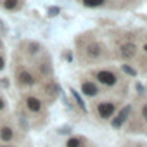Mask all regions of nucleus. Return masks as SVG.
<instances>
[{
    "instance_id": "nucleus-1",
    "label": "nucleus",
    "mask_w": 147,
    "mask_h": 147,
    "mask_svg": "<svg viewBox=\"0 0 147 147\" xmlns=\"http://www.w3.org/2000/svg\"><path fill=\"white\" fill-rule=\"evenodd\" d=\"M114 104L113 102H100L99 106H97V113H99V116L100 118H104V119H107V118H111L113 114H114Z\"/></svg>"
},
{
    "instance_id": "nucleus-2",
    "label": "nucleus",
    "mask_w": 147,
    "mask_h": 147,
    "mask_svg": "<svg viewBox=\"0 0 147 147\" xmlns=\"http://www.w3.org/2000/svg\"><path fill=\"white\" fill-rule=\"evenodd\" d=\"M97 80L100 83L107 85V87L116 85V75H114V73H111V71H99L97 73Z\"/></svg>"
},
{
    "instance_id": "nucleus-3",
    "label": "nucleus",
    "mask_w": 147,
    "mask_h": 147,
    "mask_svg": "<svg viewBox=\"0 0 147 147\" xmlns=\"http://www.w3.org/2000/svg\"><path fill=\"white\" fill-rule=\"evenodd\" d=\"M135 52H137V47H135L133 43H125V45H121V49H119V54H121L123 59H130V57H133Z\"/></svg>"
},
{
    "instance_id": "nucleus-4",
    "label": "nucleus",
    "mask_w": 147,
    "mask_h": 147,
    "mask_svg": "<svg viewBox=\"0 0 147 147\" xmlns=\"http://www.w3.org/2000/svg\"><path fill=\"white\" fill-rule=\"evenodd\" d=\"M128 114H130V106H126V107H125V109H123V111H121V113L114 118V119H113V126H114V128H119V126L126 121Z\"/></svg>"
},
{
    "instance_id": "nucleus-5",
    "label": "nucleus",
    "mask_w": 147,
    "mask_h": 147,
    "mask_svg": "<svg viewBox=\"0 0 147 147\" xmlns=\"http://www.w3.org/2000/svg\"><path fill=\"white\" fill-rule=\"evenodd\" d=\"M82 92L87 94V95H90V97H94V95L99 94V88H97V85L92 83V82H83V83H82Z\"/></svg>"
},
{
    "instance_id": "nucleus-6",
    "label": "nucleus",
    "mask_w": 147,
    "mask_h": 147,
    "mask_svg": "<svg viewBox=\"0 0 147 147\" xmlns=\"http://www.w3.org/2000/svg\"><path fill=\"white\" fill-rule=\"evenodd\" d=\"M26 106H28V109L33 111V113H38V111L42 109V102H40L36 97H28V99H26Z\"/></svg>"
},
{
    "instance_id": "nucleus-7",
    "label": "nucleus",
    "mask_w": 147,
    "mask_h": 147,
    "mask_svg": "<svg viewBox=\"0 0 147 147\" xmlns=\"http://www.w3.org/2000/svg\"><path fill=\"white\" fill-rule=\"evenodd\" d=\"M19 83H23V85H33V83H35V78L30 75L28 71L23 69V71L19 73Z\"/></svg>"
},
{
    "instance_id": "nucleus-8",
    "label": "nucleus",
    "mask_w": 147,
    "mask_h": 147,
    "mask_svg": "<svg viewBox=\"0 0 147 147\" xmlns=\"http://www.w3.org/2000/svg\"><path fill=\"white\" fill-rule=\"evenodd\" d=\"M87 55H88V57H92V59L99 57V55H100V45H97V43L88 45V49H87Z\"/></svg>"
},
{
    "instance_id": "nucleus-9",
    "label": "nucleus",
    "mask_w": 147,
    "mask_h": 147,
    "mask_svg": "<svg viewBox=\"0 0 147 147\" xmlns=\"http://www.w3.org/2000/svg\"><path fill=\"white\" fill-rule=\"evenodd\" d=\"M0 137H2V140H11L12 138V130L9 128V126H4L2 130H0Z\"/></svg>"
},
{
    "instance_id": "nucleus-10",
    "label": "nucleus",
    "mask_w": 147,
    "mask_h": 147,
    "mask_svg": "<svg viewBox=\"0 0 147 147\" xmlns=\"http://www.w3.org/2000/svg\"><path fill=\"white\" fill-rule=\"evenodd\" d=\"M4 7L9 11H16L19 7V0H4Z\"/></svg>"
},
{
    "instance_id": "nucleus-11",
    "label": "nucleus",
    "mask_w": 147,
    "mask_h": 147,
    "mask_svg": "<svg viewBox=\"0 0 147 147\" xmlns=\"http://www.w3.org/2000/svg\"><path fill=\"white\" fill-rule=\"evenodd\" d=\"M71 94H73V97H75V100L78 102V106H80V107H82V109L85 111V102H83V99L80 97V94H78L76 90H73V88H71Z\"/></svg>"
},
{
    "instance_id": "nucleus-12",
    "label": "nucleus",
    "mask_w": 147,
    "mask_h": 147,
    "mask_svg": "<svg viewBox=\"0 0 147 147\" xmlns=\"http://www.w3.org/2000/svg\"><path fill=\"white\" fill-rule=\"evenodd\" d=\"M83 4L88 5V7H99L104 4V0H83Z\"/></svg>"
},
{
    "instance_id": "nucleus-13",
    "label": "nucleus",
    "mask_w": 147,
    "mask_h": 147,
    "mask_svg": "<svg viewBox=\"0 0 147 147\" xmlns=\"http://www.w3.org/2000/svg\"><path fill=\"white\" fill-rule=\"evenodd\" d=\"M121 69L126 73V75H130V76H135V75H137V71H135L133 67H130L128 64H123V66H121Z\"/></svg>"
},
{
    "instance_id": "nucleus-14",
    "label": "nucleus",
    "mask_w": 147,
    "mask_h": 147,
    "mask_svg": "<svg viewBox=\"0 0 147 147\" xmlns=\"http://www.w3.org/2000/svg\"><path fill=\"white\" fill-rule=\"evenodd\" d=\"M59 12H61V9L54 5V7H49V11H47V16H49V18H55Z\"/></svg>"
},
{
    "instance_id": "nucleus-15",
    "label": "nucleus",
    "mask_w": 147,
    "mask_h": 147,
    "mask_svg": "<svg viewBox=\"0 0 147 147\" xmlns=\"http://www.w3.org/2000/svg\"><path fill=\"white\" fill-rule=\"evenodd\" d=\"M66 145H67V147H80V145H82V140H80V138H69Z\"/></svg>"
},
{
    "instance_id": "nucleus-16",
    "label": "nucleus",
    "mask_w": 147,
    "mask_h": 147,
    "mask_svg": "<svg viewBox=\"0 0 147 147\" xmlns=\"http://www.w3.org/2000/svg\"><path fill=\"white\" fill-rule=\"evenodd\" d=\"M142 114H144V119L147 121V104L144 106V111H142Z\"/></svg>"
},
{
    "instance_id": "nucleus-17",
    "label": "nucleus",
    "mask_w": 147,
    "mask_h": 147,
    "mask_svg": "<svg viewBox=\"0 0 147 147\" xmlns=\"http://www.w3.org/2000/svg\"><path fill=\"white\" fill-rule=\"evenodd\" d=\"M2 69H4V57L0 55V71H2Z\"/></svg>"
},
{
    "instance_id": "nucleus-18",
    "label": "nucleus",
    "mask_w": 147,
    "mask_h": 147,
    "mask_svg": "<svg viewBox=\"0 0 147 147\" xmlns=\"http://www.w3.org/2000/svg\"><path fill=\"white\" fill-rule=\"evenodd\" d=\"M30 49H31L30 52H36V49H38V45H30Z\"/></svg>"
},
{
    "instance_id": "nucleus-19",
    "label": "nucleus",
    "mask_w": 147,
    "mask_h": 147,
    "mask_svg": "<svg viewBox=\"0 0 147 147\" xmlns=\"http://www.w3.org/2000/svg\"><path fill=\"white\" fill-rule=\"evenodd\" d=\"M137 90H138V92H140V94H142V92H144V87H142V85H138V83H137Z\"/></svg>"
},
{
    "instance_id": "nucleus-20",
    "label": "nucleus",
    "mask_w": 147,
    "mask_h": 147,
    "mask_svg": "<svg viewBox=\"0 0 147 147\" xmlns=\"http://www.w3.org/2000/svg\"><path fill=\"white\" fill-rule=\"evenodd\" d=\"M4 106H5V102H4V99H0V109H4Z\"/></svg>"
},
{
    "instance_id": "nucleus-21",
    "label": "nucleus",
    "mask_w": 147,
    "mask_h": 147,
    "mask_svg": "<svg viewBox=\"0 0 147 147\" xmlns=\"http://www.w3.org/2000/svg\"><path fill=\"white\" fill-rule=\"evenodd\" d=\"M144 50H145V54H147V45H145V49H144Z\"/></svg>"
}]
</instances>
